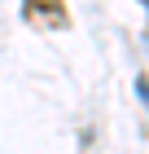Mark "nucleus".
I'll list each match as a JSON object with an SVG mask.
<instances>
[{
	"mask_svg": "<svg viewBox=\"0 0 149 154\" xmlns=\"http://www.w3.org/2000/svg\"><path fill=\"white\" fill-rule=\"evenodd\" d=\"M26 9H31V13L40 9L48 22H66V9H61V0H26Z\"/></svg>",
	"mask_w": 149,
	"mask_h": 154,
	"instance_id": "f257e3e1",
	"label": "nucleus"
},
{
	"mask_svg": "<svg viewBox=\"0 0 149 154\" xmlns=\"http://www.w3.org/2000/svg\"><path fill=\"white\" fill-rule=\"evenodd\" d=\"M136 93L145 97V106H149V79H145V75H136Z\"/></svg>",
	"mask_w": 149,
	"mask_h": 154,
	"instance_id": "f03ea898",
	"label": "nucleus"
},
{
	"mask_svg": "<svg viewBox=\"0 0 149 154\" xmlns=\"http://www.w3.org/2000/svg\"><path fill=\"white\" fill-rule=\"evenodd\" d=\"M140 5H149V0H140Z\"/></svg>",
	"mask_w": 149,
	"mask_h": 154,
	"instance_id": "7ed1b4c3",
	"label": "nucleus"
}]
</instances>
